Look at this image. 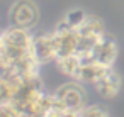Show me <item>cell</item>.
<instances>
[{"label": "cell", "mask_w": 124, "mask_h": 117, "mask_svg": "<svg viewBox=\"0 0 124 117\" xmlns=\"http://www.w3.org/2000/svg\"><path fill=\"white\" fill-rule=\"evenodd\" d=\"M10 24L24 29H32L38 24L39 12L38 7L31 2V0H17V2L10 7Z\"/></svg>", "instance_id": "obj_1"}, {"label": "cell", "mask_w": 124, "mask_h": 117, "mask_svg": "<svg viewBox=\"0 0 124 117\" xmlns=\"http://www.w3.org/2000/svg\"><path fill=\"white\" fill-rule=\"evenodd\" d=\"M54 95L63 100V103L66 105L68 110H82L85 105H87V97H85V90L82 88V83L73 80V81H68L65 85H61Z\"/></svg>", "instance_id": "obj_2"}, {"label": "cell", "mask_w": 124, "mask_h": 117, "mask_svg": "<svg viewBox=\"0 0 124 117\" xmlns=\"http://www.w3.org/2000/svg\"><path fill=\"white\" fill-rule=\"evenodd\" d=\"M31 51H32L34 58L39 61V65H48L51 61H56V46H54L53 32L34 34Z\"/></svg>", "instance_id": "obj_3"}, {"label": "cell", "mask_w": 124, "mask_h": 117, "mask_svg": "<svg viewBox=\"0 0 124 117\" xmlns=\"http://www.w3.org/2000/svg\"><path fill=\"white\" fill-rule=\"evenodd\" d=\"M93 56H95V61L104 65V66H109L112 68L116 59H117V44L114 41V37L110 34H104L99 43L95 44L93 48Z\"/></svg>", "instance_id": "obj_4"}, {"label": "cell", "mask_w": 124, "mask_h": 117, "mask_svg": "<svg viewBox=\"0 0 124 117\" xmlns=\"http://www.w3.org/2000/svg\"><path fill=\"white\" fill-rule=\"evenodd\" d=\"M2 36V41L4 44L7 46H17V48H26V49H31L32 46V36L29 29H24V27H17V26H9L7 29H4L0 32Z\"/></svg>", "instance_id": "obj_5"}, {"label": "cell", "mask_w": 124, "mask_h": 117, "mask_svg": "<svg viewBox=\"0 0 124 117\" xmlns=\"http://www.w3.org/2000/svg\"><path fill=\"white\" fill-rule=\"evenodd\" d=\"M110 70H112V68L104 66V65L93 61V63H88V65H82L73 80H77V81H80V83H92V85H93V83L99 81L102 76H105Z\"/></svg>", "instance_id": "obj_6"}, {"label": "cell", "mask_w": 124, "mask_h": 117, "mask_svg": "<svg viewBox=\"0 0 124 117\" xmlns=\"http://www.w3.org/2000/svg\"><path fill=\"white\" fill-rule=\"evenodd\" d=\"M93 88L97 90V93L100 97H104V98H114L119 93V90H121V76L114 70H110L105 76H102L99 81L93 83Z\"/></svg>", "instance_id": "obj_7"}, {"label": "cell", "mask_w": 124, "mask_h": 117, "mask_svg": "<svg viewBox=\"0 0 124 117\" xmlns=\"http://www.w3.org/2000/svg\"><path fill=\"white\" fill-rule=\"evenodd\" d=\"M78 32L82 36H95V37H102L105 34V27H104V22L95 17V15H88L85 19V22L78 27Z\"/></svg>", "instance_id": "obj_8"}, {"label": "cell", "mask_w": 124, "mask_h": 117, "mask_svg": "<svg viewBox=\"0 0 124 117\" xmlns=\"http://www.w3.org/2000/svg\"><path fill=\"white\" fill-rule=\"evenodd\" d=\"M54 63H56L58 70H60L63 75L70 76L71 80L75 78L77 71H78L80 66H82V61H80L78 54H70V56H65V58H58Z\"/></svg>", "instance_id": "obj_9"}, {"label": "cell", "mask_w": 124, "mask_h": 117, "mask_svg": "<svg viewBox=\"0 0 124 117\" xmlns=\"http://www.w3.org/2000/svg\"><path fill=\"white\" fill-rule=\"evenodd\" d=\"M87 17H88V14H87L85 10H82V9H73V10H70V12L65 15V21H66L71 27L78 29V27L85 22Z\"/></svg>", "instance_id": "obj_10"}, {"label": "cell", "mask_w": 124, "mask_h": 117, "mask_svg": "<svg viewBox=\"0 0 124 117\" xmlns=\"http://www.w3.org/2000/svg\"><path fill=\"white\" fill-rule=\"evenodd\" d=\"M105 110H102L100 107H93V105H85L80 110V117H105Z\"/></svg>", "instance_id": "obj_11"}]
</instances>
